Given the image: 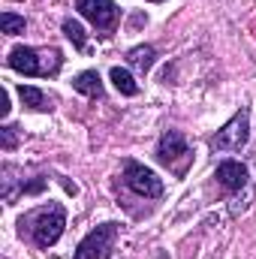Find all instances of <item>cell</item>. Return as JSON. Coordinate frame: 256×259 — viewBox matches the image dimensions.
Returning <instances> with one entry per match:
<instances>
[{
	"mask_svg": "<svg viewBox=\"0 0 256 259\" xmlns=\"http://www.w3.org/2000/svg\"><path fill=\"white\" fill-rule=\"evenodd\" d=\"M27 226L30 238L36 247H52L61 235H64V226H66V214L61 205H42L36 208L33 214L21 217V229Z\"/></svg>",
	"mask_w": 256,
	"mask_h": 259,
	"instance_id": "obj_1",
	"label": "cell"
},
{
	"mask_svg": "<svg viewBox=\"0 0 256 259\" xmlns=\"http://www.w3.org/2000/svg\"><path fill=\"white\" fill-rule=\"evenodd\" d=\"M6 64L12 66L15 72L24 75H55L64 58L58 49H27V46H15L6 58Z\"/></svg>",
	"mask_w": 256,
	"mask_h": 259,
	"instance_id": "obj_2",
	"label": "cell"
},
{
	"mask_svg": "<svg viewBox=\"0 0 256 259\" xmlns=\"http://www.w3.org/2000/svg\"><path fill=\"white\" fill-rule=\"evenodd\" d=\"M247 136H250V106H241L232 115V121H226L208 139V148L211 151H241L247 145Z\"/></svg>",
	"mask_w": 256,
	"mask_h": 259,
	"instance_id": "obj_3",
	"label": "cell"
},
{
	"mask_svg": "<svg viewBox=\"0 0 256 259\" xmlns=\"http://www.w3.org/2000/svg\"><path fill=\"white\" fill-rule=\"evenodd\" d=\"M115 241H118V223H103L78 241L72 259H109L115 250Z\"/></svg>",
	"mask_w": 256,
	"mask_h": 259,
	"instance_id": "obj_4",
	"label": "cell"
},
{
	"mask_svg": "<svg viewBox=\"0 0 256 259\" xmlns=\"http://www.w3.org/2000/svg\"><path fill=\"white\" fill-rule=\"evenodd\" d=\"M157 160L166 163L169 169H175V175H184L187 172V163L193 160L190 148L184 142V136L178 130H166L160 136V145H157Z\"/></svg>",
	"mask_w": 256,
	"mask_h": 259,
	"instance_id": "obj_5",
	"label": "cell"
},
{
	"mask_svg": "<svg viewBox=\"0 0 256 259\" xmlns=\"http://www.w3.org/2000/svg\"><path fill=\"white\" fill-rule=\"evenodd\" d=\"M124 184L136 196H145V199H160L163 196V181L151 169H145L142 163H127L124 166Z\"/></svg>",
	"mask_w": 256,
	"mask_h": 259,
	"instance_id": "obj_6",
	"label": "cell"
},
{
	"mask_svg": "<svg viewBox=\"0 0 256 259\" xmlns=\"http://www.w3.org/2000/svg\"><path fill=\"white\" fill-rule=\"evenodd\" d=\"M75 9L97 27V30H112L118 21V6L115 0H75Z\"/></svg>",
	"mask_w": 256,
	"mask_h": 259,
	"instance_id": "obj_7",
	"label": "cell"
},
{
	"mask_svg": "<svg viewBox=\"0 0 256 259\" xmlns=\"http://www.w3.org/2000/svg\"><path fill=\"white\" fill-rule=\"evenodd\" d=\"M217 181L226 187V190H241V187H247V169H244V163H238V160H223L220 166H217Z\"/></svg>",
	"mask_w": 256,
	"mask_h": 259,
	"instance_id": "obj_8",
	"label": "cell"
},
{
	"mask_svg": "<svg viewBox=\"0 0 256 259\" xmlns=\"http://www.w3.org/2000/svg\"><path fill=\"white\" fill-rule=\"evenodd\" d=\"M72 88H75L78 94L91 97V100H100V97H103V78H100V72H94V69L78 72V75L72 78Z\"/></svg>",
	"mask_w": 256,
	"mask_h": 259,
	"instance_id": "obj_9",
	"label": "cell"
},
{
	"mask_svg": "<svg viewBox=\"0 0 256 259\" xmlns=\"http://www.w3.org/2000/svg\"><path fill=\"white\" fill-rule=\"evenodd\" d=\"M18 97L27 109H36V112H52V100L39 91V88H30V84H21L18 88Z\"/></svg>",
	"mask_w": 256,
	"mask_h": 259,
	"instance_id": "obj_10",
	"label": "cell"
},
{
	"mask_svg": "<svg viewBox=\"0 0 256 259\" xmlns=\"http://www.w3.org/2000/svg\"><path fill=\"white\" fill-rule=\"evenodd\" d=\"M154 58H157L154 46H136V49H130L127 64L133 66V69H139V72H148V69L154 66Z\"/></svg>",
	"mask_w": 256,
	"mask_h": 259,
	"instance_id": "obj_11",
	"label": "cell"
},
{
	"mask_svg": "<svg viewBox=\"0 0 256 259\" xmlns=\"http://www.w3.org/2000/svg\"><path fill=\"white\" fill-rule=\"evenodd\" d=\"M109 78H112V84L118 88V94H124V97H136V94H139V84H136V78L130 75L127 69L115 66V69L109 72Z\"/></svg>",
	"mask_w": 256,
	"mask_h": 259,
	"instance_id": "obj_12",
	"label": "cell"
},
{
	"mask_svg": "<svg viewBox=\"0 0 256 259\" xmlns=\"http://www.w3.org/2000/svg\"><path fill=\"white\" fill-rule=\"evenodd\" d=\"M0 27H3V33H9V36L24 33V18L15 15V12H3V15H0Z\"/></svg>",
	"mask_w": 256,
	"mask_h": 259,
	"instance_id": "obj_13",
	"label": "cell"
},
{
	"mask_svg": "<svg viewBox=\"0 0 256 259\" xmlns=\"http://www.w3.org/2000/svg\"><path fill=\"white\" fill-rule=\"evenodd\" d=\"M64 33H66V39H69L75 49H84V27H81L78 21L66 18V21H64Z\"/></svg>",
	"mask_w": 256,
	"mask_h": 259,
	"instance_id": "obj_14",
	"label": "cell"
},
{
	"mask_svg": "<svg viewBox=\"0 0 256 259\" xmlns=\"http://www.w3.org/2000/svg\"><path fill=\"white\" fill-rule=\"evenodd\" d=\"M0 133H3V148L12 151V148H15V127H3Z\"/></svg>",
	"mask_w": 256,
	"mask_h": 259,
	"instance_id": "obj_15",
	"label": "cell"
},
{
	"mask_svg": "<svg viewBox=\"0 0 256 259\" xmlns=\"http://www.w3.org/2000/svg\"><path fill=\"white\" fill-rule=\"evenodd\" d=\"M0 112H3V115H9V94H6L3 88H0Z\"/></svg>",
	"mask_w": 256,
	"mask_h": 259,
	"instance_id": "obj_16",
	"label": "cell"
}]
</instances>
